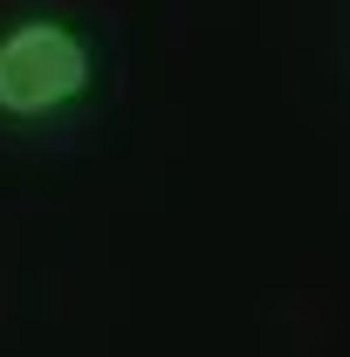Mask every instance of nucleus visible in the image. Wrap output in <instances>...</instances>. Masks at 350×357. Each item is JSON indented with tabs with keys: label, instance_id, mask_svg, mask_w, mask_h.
I'll list each match as a JSON object with an SVG mask.
<instances>
[{
	"label": "nucleus",
	"instance_id": "f257e3e1",
	"mask_svg": "<svg viewBox=\"0 0 350 357\" xmlns=\"http://www.w3.org/2000/svg\"><path fill=\"white\" fill-rule=\"evenodd\" d=\"M96 83V48L83 28L55 14H21L0 28V117L7 124H48Z\"/></svg>",
	"mask_w": 350,
	"mask_h": 357
}]
</instances>
